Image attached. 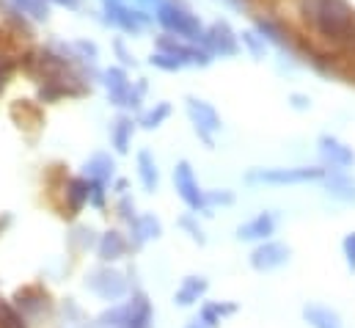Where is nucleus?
Instances as JSON below:
<instances>
[{
	"label": "nucleus",
	"mask_w": 355,
	"mask_h": 328,
	"mask_svg": "<svg viewBox=\"0 0 355 328\" xmlns=\"http://www.w3.org/2000/svg\"><path fill=\"white\" fill-rule=\"evenodd\" d=\"M105 190H107V185L105 182H94V179H89V204H94V207H105Z\"/></svg>",
	"instance_id": "35"
},
{
	"label": "nucleus",
	"mask_w": 355,
	"mask_h": 328,
	"mask_svg": "<svg viewBox=\"0 0 355 328\" xmlns=\"http://www.w3.org/2000/svg\"><path fill=\"white\" fill-rule=\"evenodd\" d=\"M113 161H110V155H105V152H96L94 158H91L89 163H86V174H89V179L94 182H110V177H113Z\"/></svg>",
	"instance_id": "27"
},
{
	"label": "nucleus",
	"mask_w": 355,
	"mask_h": 328,
	"mask_svg": "<svg viewBox=\"0 0 355 328\" xmlns=\"http://www.w3.org/2000/svg\"><path fill=\"white\" fill-rule=\"evenodd\" d=\"M237 312V306L234 304H220V301H212V304H204V309H201V320L204 323H209L212 328H218V323L223 320V318H229V315H234Z\"/></svg>",
	"instance_id": "29"
},
{
	"label": "nucleus",
	"mask_w": 355,
	"mask_h": 328,
	"mask_svg": "<svg viewBox=\"0 0 355 328\" xmlns=\"http://www.w3.org/2000/svg\"><path fill=\"white\" fill-rule=\"evenodd\" d=\"M289 246H284V243H275V240H262L259 246L251 251V265L257 268V270H275V268H281V265H286L289 262Z\"/></svg>",
	"instance_id": "12"
},
{
	"label": "nucleus",
	"mask_w": 355,
	"mask_h": 328,
	"mask_svg": "<svg viewBox=\"0 0 355 328\" xmlns=\"http://www.w3.org/2000/svg\"><path fill=\"white\" fill-rule=\"evenodd\" d=\"M240 36V47H245L254 58H265V53H267V42L251 28V31H243V33H237Z\"/></svg>",
	"instance_id": "30"
},
{
	"label": "nucleus",
	"mask_w": 355,
	"mask_h": 328,
	"mask_svg": "<svg viewBox=\"0 0 355 328\" xmlns=\"http://www.w3.org/2000/svg\"><path fill=\"white\" fill-rule=\"evenodd\" d=\"M295 8L320 44L342 53L355 50V6L350 0H295Z\"/></svg>",
	"instance_id": "1"
},
{
	"label": "nucleus",
	"mask_w": 355,
	"mask_h": 328,
	"mask_svg": "<svg viewBox=\"0 0 355 328\" xmlns=\"http://www.w3.org/2000/svg\"><path fill=\"white\" fill-rule=\"evenodd\" d=\"M132 227V246H144L149 240H157L163 235V227L160 221L152 215V213H144V215H135V221L130 224Z\"/></svg>",
	"instance_id": "19"
},
{
	"label": "nucleus",
	"mask_w": 355,
	"mask_h": 328,
	"mask_svg": "<svg viewBox=\"0 0 355 328\" xmlns=\"http://www.w3.org/2000/svg\"><path fill=\"white\" fill-rule=\"evenodd\" d=\"M174 185H177V193L182 196V202L190 207V210H207L204 207V188L198 185L196 174H193V165L187 161H179L174 168Z\"/></svg>",
	"instance_id": "11"
},
{
	"label": "nucleus",
	"mask_w": 355,
	"mask_h": 328,
	"mask_svg": "<svg viewBox=\"0 0 355 328\" xmlns=\"http://www.w3.org/2000/svg\"><path fill=\"white\" fill-rule=\"evenodd\" d=\"M72 243H75V248L78 251H83V248H89L91 246V229H75V235H72Z\"/></svg>",
	"instance_id": "40"
},
{
	"label": "nucleus",
	"mask_w": 355,
	"mask_h": 328,
	"mask_svg": "<svg viewBox=\"0 0 355 328\" xmlns=\"http://www.w3.org/2000/svg\"><path fill=\"white\" fill-rule=\"evenodd\" d=\"M155 22L179 39H187V42H201L204 36V22L198 19V14L193 11V6L187 0H163L157 8H155Z\"/></svg>",
	"instance_id": "2"
},
{
	"label": "nucleus",
	"mask_w": 355,
	"mask_h": 328,
	"mask_svg": "<svg viewBox=\"0 0 355 328\" xmlns=\"http://www.w3.org/2000/svg\"><path fill=\"white\" fill-rule=\"evenodd\" d=\"M155 50H163L168 56H174L182 67H193V69H204L209 67L215 58L209 50H204L201 44L196 42H187V39H179V36H171V33H160L157 42H155Z\"/></svg>",
	"instance_id": "5"
},
{
	"label": "nucleus",
	"mask_w": 355,
	"mask_h": 328,
	"mask_svg": "<svg viewBox=\"0 0 355 328\" xmlns=\"http://www.w3.org/2000/svg\"><path fill=\"white\" fill-rule=\"evenodd\" d=\"M14 72H17V61H14L11 56H3V58H0V94L6 91V85L14 78Z\"/></svg>",
	"instance_id": "34"
},
{
	"label": "nucleus",
	"mask_w": 355,
	"mask_h": 328,
	"mask_svg": "<svg viewBox=\"0 0 355 328\" xmlns=\"http://www.w3.org/2000/svg\"><path fill=\"white\" fill-rule=\"evenodd\" d=\"M47 3H55V6H64V8H78L80 0H47Z\"/></svg>",
	"instance_id": "43"
},
{
	"label": "nucleus",
	"mask_w": 355,
	"mask_h": 328,
	"mask_svg": "<svg viewBox=\"0 0 355 328\" xmlns=\"http://www.w3.org/2000/svg\"><path fill=\"white\" fill-rule=\"evenodd\" d=\"M303 318L311 328H345L336 312H331L328 306H320V304H309L303 309Z\"/></svg>",
	"instance_id": "25"
},
{
	"label": "nucleus",
	"mask_w": 355,
	"mask_h": 328,
	"mask_svg": "<svg viewBox=\"0 0 355 328\" xmlns=\"http://www.w3.org/2000/svg\"><path fill=\"white\" fill-rule=\"evenodd\" d=\"M116 210H119V215H121L127 224H132V221H135V204H132V199H130V196H121V202H119V207H116Z\"/></svg>",
	"instance_id": "37"
},
{
	"label": "nucleus",
	"mask_w": 355,
	"mask_h": 328,
	"mask_svg": "<svg viewBox=\"0 0 355 328\" xmlns=\"http://www.w3.org/2000/svg\"><path fill=\"white\" fill-rule=\"evenodd\" d=\"M102 22L127 33V36H138L141 31H146L149 25H155V14L135 6V3H121V0H102Z\"/></svg>",
	"instance_id": "3"
},
{
	"label": "nucleus",
	"mask_w": 355,
	"mask_h": 328,
	"mask_svg": "<svg viewBox=\"0 0 355 328\" xmlns=\"http://www.w3.org/2000/svg\"><path fill=\"white\" fill-rule=\"evenodd\" d=\"M8 224H11V215H3V218H0V235H3V229H6Z\"/></svg>",
	"instance_id": "45"
},
{
	"label": "nucleus",
	"mask_w": 355,
	"mask_h": 328,
	"mask_svg": "<svg viewBox=\"0 0 355 328\" xmlns=\"http://www.w3.org/2000/svg\"><path fill=\"white\" fill-rule=\"evenodd\" d=\"M328 174L325 165H292V168H254L245 174V182L257 185H306Z\"/></svg>",
	"instance_id": "4"
},
{
	"label": "nucleus",
	"mask_w": 355,
	"mask_h": 328,
	"mask_svg": "<svg viewBox=\"0 0 355 328\" xmlns=\"http://www.w3.org/2000/svg\"><path fill=\"white\" fill-rule=\"evenodd\" d=\"M353 53H355V50H353Z\"/></svg>",
	"instance_id": "48"
},
{
	"label": "nucleus",
	"mask_w": 355,
	"mask_h": 328,
	"mask_svg": "<svg viewBox=\"0 0 355 328\" xmlns=\"http://www.w3.org/2000/svg\"><path fill=\"white\" fill-rule=\"evenodd\" d=\"M121 328H152V304L144 293H135L127 301V320Z\"/></svg>",
	"instance_id": "18"
},
{
	"label": "nucleus",
	"mask_w": 355,
	"mask_h": 328,
	"mask_svg": "<svg viewBox=\"0 0 355 328\" xmlns=\"http://www.w3.org/2000/svg\"><path fill=\"white\" fill-rule=\"evenodd\" d=\"M86 287H89L94 295L105 298V301H119V298H124L127 290H130L124 273H119V270H113V268H99V270H94L89 276V281H86Z\"/></svg>",
	"instance_id": "10"
},
{
	"label": "nucleus",
	"mask_w": 355,
	"mask_h": 328,
	"mask_svg": "<svg viewBox=\"0 0 355 328\" xmlns=\"http://www.w3.org/2000/svg\"><path fill=\"white\" fill-rule=\"evenodd\" d=\"M149 64H152L155 69H160V72H179V69H184L174 56H168V53H163V50H155V53L149 56Z\"/></svg>",
	"instance_id": "31"
},
{
	"label": "nucleus",
	"mask_w": 355,
	"mask_h": 328,
	"mask_svg": "<svg viewBox=\"0 0 355 328\" xmlns=\"http://www.w3.org/2000/svg\"><path fill=\"white\" fill-rule=\"evenodd\" d=\"M113 50H116V56L121 58V64H124V67H135V56L124 47V42H121V39H116V42H113Z\"/></svg>",
	"instance_id": "38"
},
{
	"label": "nucleus",
	"mask_w": 355,
	"mask_h": 328,
	"mask_svg": "<svg viewBox=\"0 0 355 328\" xmlns=\"http://www.w3.org/2000/svg\"><path fill=\"white\" fill-rule=\"evenodd\" d=\"M72 50L78 53V58L83 64H96V58H99V47L94 42H89V39H75L72 42Z\"/></svg>",
	"instance_id": "32"
},
{
	"label": "nucleus",
	"mask_w": 355,
	"mask_h": 328,
	"mask_svg": "<svg viewBox=\"0 0 355 328\" xmlns=\"http://www.w3.org/2000/svg\"><path fill=\"white\" fill-rule=\"evenodd\" d=\"M342 251H345V259H347V265L355 270V232H350L347 238H345V243H342Z\"/></svg>",
	"instance_id": "39"
},
{
	"label": "nucleus",
	"mask_w": 355,
	"mask_h": 328,
	"mask_svg": "<svg viewBox=\"0 0 355 328\" xmlns=\"http://www.w3.org/2000/svg\"><path fill=\"white\" fill-rule=\"evenodd\" d=\"M187 328H212V326H209V323H204L201 318H196V320H190V323H187Z\"/></svg>",
	"instance_id": "44"
},
{
	"label": "nucleus",
	"mask_w": 355,
	"mask_h": 328,
	"mask_svg": "<svg viewBox=\"0 0 355 328\" xmlns=\"http://www.w3.org/2000/svg\"><path fill=\"white\" fill-rule=\"evenodd\" d=\"M61 193H64V215H78L86 204H89V177H72V179H67L64 182V188H61Z\"/></svg>",
	"instance_id": "14"
},
{
	"label": "nucleus",
	"mask_w": 355,
	"mask_h": 328,
	"mask_svg": "<svg viewBox=\"0 0 355 328\" xmlns=\"http://www.w3.org/2000/svg\"><path fill=\"white\" fill-rule=\"evenodd\" d=\"M317 152H320V161L328 171H347L355 165V152L353 147H347L345 141H339L336 136H320L317 138Z\"/></svg>",
	"instance_id": "9"
},
{
	"label": "nucleus",
	"mask_w": 355,
	"mask_h": 328,
	"mask_svg": "<svg viewBox=\"0 0 355 328\" xmlns=\"http://www.w3.org/2000/svg\"><path fill=\"white\" fill-rule=\"evenodd\" d=\"M171 119V105L168 102H155V108H149L144 116H141V127L144 130H157V127H163L166 122Z\"/></svg>",
	"instance_id": "28"
},
{
	"label": "nucleus",
	"mask_w": 355,
	"mask_h": 328,
	"mask_svg": "<svg viewBox=\"0 0 355 328\" xmlns=\"http://www.w3.org/2000/svg\"><path fill=\"white\" fill-rule=\"evenodd\" d=\"M184 110H187V119H190L196 136L212 149L215 147V133L223 127L220 124V113L207 99H198V97H187L184 99Z\"/></svg>",
	"instance_id": "7"
},
{
	"label": "nucleus",
	"mask_w": 355,
	"mask_h": 328,
	"mask_svg": "<svg viewBox=\"0 0 355 328\" xmlns=\"http://www.w3.org/2000/svg\"><path fill=\"white\" fill-rule=\"evenodd\" d=\"M121 3H127V0H121Z\"/></svg>",
	"instance_id": "47"
},
{
	"label": "nucleus",
	"mask_w": 355,
	"mask_h": 328,
	"mask_svg": "<svg viewBox=\"0 0 355 328\" xmlns=\"http://www.w3.org/2000/svg\"><path fill=\"white\" fill-rule=\"evenodd\" d=\"M179 227H182V229H184L196 243H204V240H207V238H204V232H201V227H198L190 215H187V218H182V221H179Z\"/></svg>",
	"instance_id": "36"
},
{
	"label": "nucleus",
	"mask_w": 355,
	"mask_h": 328,
	"mask_svg": "<svg viewBox=\"0 0 355 328\" xmlns=\"http://www.w3.org/2000/svg\"><path fill=\"white\" fill-rule=\"evenodd\" d=\"M328 196L339 199V202H355V182L345 174V171H328L322 177Z\"/></svg>",
	"instance_id": "21"
},
{
	"label": "nucleus",
	"mask_w": 355,
	"mask_h": 328,
	"mask_svg": "<svg viewBox=\"0 0 355 328\" xmlns=\"http://www.w3.org/2000/svg\"><path fill=\"white\" fill-rule=\"evenodd\" d=\"M204 50L212 53V58H234L240 53V36L226 19H215L204 25V36L198 42Z\"/></svg>",
	"instance_id": "6"
},
{
	"label": "nucleus",
	"mask_w": 355,
	"mask_h": 328,
	"mask_svg": "<svg viewBox=\"0 0 355 328\" xmlns=\"http://www.w3.org/2000/svg\"><path fill=\"white\" fill-rule=\"evenodd\" d=\"M234 202V193L232 190H204V207L212 210V207H226Z\"/></svg>",
	"instance_id": "33"
},
{
	"label": "nucleus",
	"mask_w": 355,
	"mask_h": 328,
	"mask_svg": "<svg viewBox=\"0 0 355 328\" xmlns=\"http://www.w3.org/2000/svg\"><path fill=\"white\" fill-rule=\"evenodd\" d=\"M11 119L25 127V130H36L44 124V110H42V102H31V99H17L11 105Z\"/></svg>",
	"instance_id": "17"
},
{
	"label": "nucleus",
	"mask_w": 355,
	"mask_h": 328,
	"mask_svg": "<svg viewBox=\"0 0 355 328\" xmlns=\"http://www.w3.org/2000/svg\"><path fill=\"white\" fill-rule=\"evenodd\" d=\"M127 248H130V243H127L124 235L116 232V229L105 232V235L99 238V243H96L99 259H105V262H116V259H121V256L127 254Z\"/></svg>",
	"instance_id": "22"
},
{
	"label": "nucleus",
	"mask_w": 355,
	"mask_h": 328,
	"mask_svg": "<svg viewBox=\"0 0 355 328\" xmlns=\"http://www.w3.org/2000/svg\"><path fill=\"white\" fill-rule=\"evenodd\" d=\"M132 3H135V6H141V8H146V11H152V14H155V8H157V6H160V3H163V0H132Z\"/></svg>",
	"instance_id": "42"
},
{
	"label": "nucleus",
	"mask_w": 355,
	"mask_h": 328,
	"mask_svg": "<svg viewBox=\"0 0 355 328\" xmlns=\"http://www.w3.org/2000/svg\"><path fill=\"white\" fill-rule=\"evenodd\" d=\"M254 31L265 39L267 44L284 50V53H295V42H297V31H292L281 17L275 14H254Z\"/></svg>",
	"instance_id": "8"
},
{
	"label": "nucleus",
	"mask_w": 355,
	"mask_h": 328,
	"mask_svg": "<svg viewBox=\"0 0 355 328\" xmlns=\"http://www.w3.org/2000/svg\"><path fill=\"white\" fill-rule=\"evenodd\" d=\"M99 78H102V85L107 91V99L116 108H127V99H130V91H132V81H130L127 69L124 67H110Z\"/></svg>",
	"instance_id": "13"
},
{
	"label": "nucleus",
	"mask_w": 355,
	"mask_h": 328,
	"mask_svg": "<svg viewBox=\"0 0 355 328\" xmlns=\"http://www.w3.org/2000/svg\"><path fill=\"white\" fill-rule=\"evenodd\" d=\"M132 136H135V122L130 113H121L113 127H110V144L119 155H127L130 152V144H132Z\"/></svg>",
	"instance_id": "20"
},
{
	"label": "nucleus",
	"mask_w": 355,
	"mask_h": 328,
	"mask_svg": "<svg viewBox=\"0 0 355 328\" xmlns=\"http://www.w3.org/2000/svg\"><path fill=\"white\" fill-rule=\"evenodd\" d=\"M8 8L19 11L31 22H47L50 19V3L47 0H6Z\"/></svg>",
	"instance_id": "24"
},
{
	"label": "nucleus",
	"mask_w": 355,
	"mask_h": 328,
	"mask_svg": "<svg viewBox=\"0 0 355 328\" xmlns=\"http://www.w3.org/2000/svg\"><path fill=\"white\" fill-rule=\"evenodd\" d=\"M138 177H141V182H144L146 190H157L160 171H157V163H155V158H152L149 149H141L138 152Z\"/></svg>",
	"instance_id": "26"
},
{
	"label": "nucleus",
	"mask_w": 355,
	"mask_h": 328,
	"mask_svg": "<svg viewBox=\"0 0 355 328\" xmlns=\"http://www.w3.org/2000/svg\"><path fill=\"white\" fill-rule=\"evenodd\" d=\"M289 105H292L295 110H309V108H311V99H309L306 94H289Z\"/></svg>",
	"instance_id": "41"
},
{
	"label": "nucleus",
	"mask_w": 355,
	"mask_h": 328,
	"mask_svg": "<svg viewBox=\"0 0 355 328\" xmlns=\"http://www.w3.org/2000/svg\"><path fill=\"white\" fill-rule=\"evenodd\" d=\"M14 306H17L22 315H42V312H47V306H50V295H47L44 287L31 284V287L17 290V295H14Z\"/></svg>",
	"instance_id": "15"
},
{
	"label": "nucleus",
	"mask_w": 355,
	"mask_h": 328,
	"mask_svg": "<svg viewBox=\"0 0 355 328\" xmlns=\"http://www.w3.org/2000/svg\"><path fill=\"white\" fill-rule=\"evenodd\" d=\"M116 190L124 193V190H127V179H119V182H116Z\"/></svg>",
	"instance_id": "46"
},
{
	"label": "nucleus",
	"mask_w": 355,
	"mask_h": 328,
	"mask_svg": "<svg viewBox=\"0 0 355 328\" xmlns=\"http://www.w3.org/2000/svg\"><path fill=\"white\" fill-rule=\"evenodd\" d=\"M204 293H207V279L204 276H187L182 281V287L177 290L174 301H177L179 306H193L196 301L204 298Z\"/></svg>",
	"instance_id": "23"
},
{
	"label": "nucleus",
	"mask_w": 355,
	"mask_h": 328,
	"mask_svg": "<svg viewBox=\"0 0 355 328\" xmlns=\"http://www.w3.org/2000/svg\"><path fill=\"white\" fill-rule=\"evenodd\" d=\"M275 224H278V215L275 213H259L257 218H251L248 224H243L237 229V238L240 240H267L272 232H275Z\"/></svg>",
	"instance_id": "16"
}]
</instances>
